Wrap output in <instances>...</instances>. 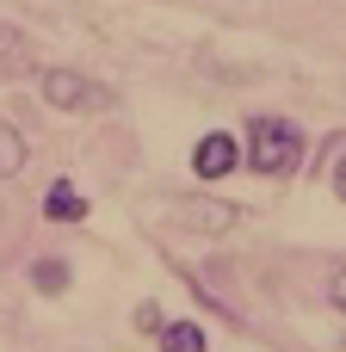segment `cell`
Segmentation results:
<instances>
[{"mask_svg":"<svg viewBox=\"0 0 346 352\" xmlns=\"http://www.w3.org/2000/svg\"><path fill=\"white\" fill-rule=\"evenodd\" d=\"M241 167L260 179H291L303 167V130L291 118H248L241 136Z\"/></svg>","mask_w":346,"mask_h":352,"instance_id":"obj_1","label":"cell"},{"mask_svg":"<svg viewBox=\"0 0 346 352\" xmlns=\"http://www.w3.org/2000/svg\"><path fill=\"white\" fill-rule=\"evenodd\" d=\"M37 93H43L50 111H111L118 105V93L105 80L80 74V68H43L37 74Z\"/></svg>","mask_w":346,"mask_h":352,"instance_id":"obj_2","label":"cell"},{"mask_svg":"<svg viewBox=\"0 0 346 352\" xmlns=\"http://www.w3.org/2000/svg\"><path fill=\"white\" fill-rule=\"evenodd\" d=\"M167 223L186 229V235H229V229L241 223V210L223 204V198H173V204H167Z\"/></svg>","mask_w":346,"mask_h":352,"instance_id":"obj_3","label":"cell"},{"mask_svg":"<svg viewBox=\"0 0 346 352\" xmlns=\"http://www.w3.org/2000/svg\"><path fill=\"white\" fill-rule=\"evenodd\" d=\"M241 167V142L229 136V130H204L198 142H192V173L210 186V179H229Z\"/></svg>","mask_w":346,"mask_h":352,"instance_id":"obj_4","label":"cell"},{"mask_svg":"<svg viewBox=\"0 0 346 352\" xmlns=\"http://www.w3.org/2000/svg\"><path fill=\"white\" fill-rule=\"evenodd\" d=\"M0 74H6V80L43 74V68H37V50H31V37H25L19 25H0Z\"/></svg>","mask_w":346,"mask_h":352,"instance_id":"obj_5","label":"cell"},{"mask_svg":"<svg viewBox=\"0 0 346 352\" xmlns=\"http://www.w3.org/2000/svg\"><path fill=\"white\" fill-rule=\"evenodd\" d=\"M43 217H50V223H87V198L74 192V179H56V186L43 192Z\"/></svg>","mask_w":346,"mask_h":352,"instance_id":"obj_6","label":"cell"},{"mask_svg":"<svg viewBox=\"0 0 346 352\" xmlns=\"http://www.w3.org/2000/svg\"><path fill=\"white\" fill-rule=\"evenodd\" d=\"M155 346H161V352H210L198 322H167V328L155 334Z\"/></svg>","mask_w":346,"mask_h":352,"instance_id":"obj_7","label":"cell"},{"mask_svg":"<svg viewBox=\"0 0 346 352\" xmlns=\"http://www.w3.org/2000/svg\"><path fill=\"white\" fill-rule=\"evenodd\" d=\"M25 161H31V148H25V130H19V124H0V179L25 173Z\"/></svg>","mask_w":346,"mask_h":352,"instance_id":"obj_8","label":"cell"},{"mask_svg":"<svg viewBox=\"0 0 346 352\" xmlns=\"http://www.w3.org/2000/svg\"><path fill=\"white\" fill-rule=\"evenodd\" d=\"M31 291L62 297V291H68V260H37V266H31Z\"/></svg>","mask_w":346,"mask_h":352,"instance_id":"obj_9","label":"cell"},{"mask_svg":"<svg viewBox=\"0 0 346 352\" xmlns=\"http://www.w3.org/2000/svg\"><path fill=\"white\" fill-rule=\"evenodd\" d=\"M161 328H167V316H161V303H136V334H149V340H155Z\"/></svg>","mask_w":346,"mask_h":352,"instance_id":"obj_10","label":"cell"},{"mask_svg":"<svg viewBox=\"0 0 346 352\" xmlns=\"http://www.w3.org/2000/svg\"><path fill=\"white\" fill-rule=\"evenodd\" d=\"M328 186H334V198H340V204H346V148H340V155H334V173H328Z\"/></svg>","mask_w":346,"mask_h":352,"instance_id":"obj_11","label":"cell"},{"mask_svg":"<svg viewBox=\"0 0 346 352\" xmlns=\"http://www.w3.org/2000/svg\"><path fill=\"white\" fill-rule=\"evenodd\" d=\"M328 303H334V309H346V266L328 278Z\"/></svg>","mask_w":346,"mask_h":352,"instance_id":"obj_12","label":"cell"}]
</instances>
